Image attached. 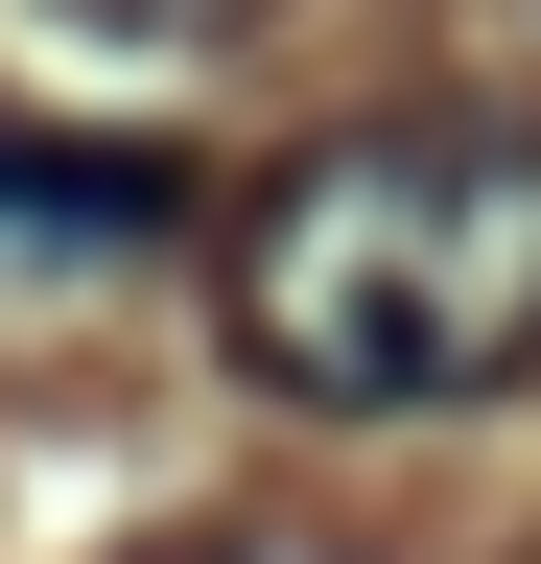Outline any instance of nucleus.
<instances>
[{"label":"nucleus","mask_w":541,"mask_h":564,"mask_svg":"<svg viewBox=\"0 0 541 564\" xmlns=\"http://www.w3.org/2000/svg\"><path fill=\"white\" fill-rule=\"evenodd\" d=\"M236 377L306 423H447L541 377V118H354L236 212Z\"/></svg>","instance_id":"1"},{"label":"nucleus","mask_w":541,"mask_h":564,"mask_svg":"<svg viewBox=\"0 0 541 564\" xmlns=\"http://www.w3.org/2000/svg\"><path fill=\"white\" fill-rule=\"evenodd\" d=\"M165 212H188L165 141H24L0 118V259H142Z\"/></svg>","instance_id":"2"},{"label":"nucleus","mask_w":541,"mask_h":564,"mask_svg":"<svg viewBox=\"0 0 541 564\" xmlns=\"http://www.w3.org/2000/svg\"><path fill=\"white\" fill-rule=\"evenodd\" d=\"M72 24H118V47H236L259 0H72Z\"/></svg>","instance_id":"3"}]
</instances>
